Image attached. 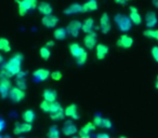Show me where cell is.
Segmentation results:
<instances>
[{
  "label": "cell",
  "instance_id": "45",
  "mask_svg": "<svg viewBox=\"0 0 158 138\" xmlns=\"http://www.w3.org/2000/svg\"><path fill=\"white\" fill-rule=\"evenodd\" d=\"M3 61H5V59H3V56L2 55H0V65L3 63Z\"/></svg>",
  "mask_w": 158,
  "mask_h": 138
},
{
  "label": "cell",
  "instance_id": "14",
  "mask_svg": "<svg viewBox=\"0 0 158 138\" xmlns=\"http://www.w3.org/2000/svg\"><path fill=\"white\" fill-rule=\"evenodd\" d=\"M41 23L47 28H54L57 25V23H59V18H57L56 15L51 14V15L44 16V18H41Z\"/></svg>",
  "mask_w": 158,
  "mask_h": 138
},
{
  "label": "cell",
  "instance_id": "25",
  "mask_svg": "<svg viewBox=\"0 0 158 138\" xmlns=\"http://www.w3.org/2000/svg\"><path fill=\"white\" fill-rule=\"evenodd\" d=\"M95 129V125L93 124V122H88L87 124H85L81 127V129L79 131V134H86V135H90L91 132H93Z\"/></svg>",
  "mask_w": 158,
  "mask_h": 138
},
{
  "label": "cell",
  "instance_id": "20",
  "mask_svg": "<svg viewBox=\"0 0 158 138\" xmlns=\"http://www.w3.org/2000/svg\"><path fill=\"white\" fill-rule=\"evenodd\" d=\"M38 11H39L40 14H42L44 16H47V15H51L52 14V11H53V8L50 3L48 2H40L37 7Z\"/></svg>",
  "mask_w": 158,
  "mask_h": 138
},
{
  "label": "cell",
  "instance_id": "37",
  "mask_svg": "<svg viewBox=\"0 0 158 138\" xmlns=\"http://www.w3.org/2000/svg\"><path fill=\"white\" fill-rule=\"evenodd\" d=\"M93 124L95 125V127H102V122H103V118L101 116H95L93 118Z\"/></svg>",
  "mask_w": 158,
  "mask_h": 138
},
{
  "label": "cell",
  "instance_id": "8",
  "mask_svg": "<svg viewBox=\"0 0 158 138\" xmlns=\"http://www.w3.org/2000/svg\"><path fill=\"white\" fill-rule=\"evenodd\" d=\"M100 29L101 31L106 35L112 29V25H110V15L107 13H103L100 18Z\"/></svg>",
  "mask_w": 158,
  "mask_h": 138
},
{
  "label": "cell",
  "instance_id": "11",
  "mask_svg": "<svg viewBox=\"0 0 158 138\" xmlns=\"http://www.w3.org/2000/svg\"><path fill=\"white\" fill-rule=\"evenodd\" d=\"M11 89V81L9 79H0V96L1 98H7L9 96Z\"/></svg>",
  "mask_w": 158,
  "mask_h": 138
},
{
  "label": "cell",
  "instance_id": "48",
  "mask_svg": "<svg viewBox=\"0 0 158 138\" xmlns=\"http://www.w3.org/2000/svg\"><path fill=\"white\" fill-rule=\"evenodd\" d=\"M72 138H79V136L77 137V136H74V137H72Z\"/></svg>",
  "mask_w": 158,
  "mask_h": 138
},
{
  "label": "cell",
  "instance_id": "21",
  "mask_svg": "<svg viewBox=\"0 0 158 138\" xmlns=\"http://www.w3.org/2000/svg\"><path fill=\"white\" fill-rule=\"evenodd\" d=\"M63 13L66 14V15L82 13V5H79V3H73V5H70L69 7H67L66 9H64Z\"/></svg>",
  "mask_w": 158,
  "mask_h": 138
},
{
  "label": "cell",
  "instance_id": "15",
  "mask_svg": "<svg viewBox=\"0 0 158 138\" xmlns=\"http://www.w3.org/2000/svg\"><path fill=\"white\" fill-rule=\"evenodd\" d=\"M129 10H130L129 18H130V20H131L132 24L136 25V26L142 24V16H141V14L139 13L138 9H136L135 7H130Z\"/></svg>",
  "mask_w": 158,
  "mask_h": 138
},
{
  "label": "cell",
  "instance_id": "4",
  "mask_svg": "<svg viewBox=\"0 0 158 138\" xmlns=\"http://www.w3.org/2000/svg\"><path fill=\"white\" fill-rule=\"evenodd\" d=\"M18 3L19 14L21 16H24L28 13L31 10H34L38 7L37 0H15Z\"/></svg>",
  "mask_w": 158,
  "mask_h": 138
},
{
  "label": "cell",
  "instance_id": "29",
  "mask_svg": "<svg viewBox=\"0 0 158 138\" xmlns=\"http://www.w3.org/2000/svg\"><path fill=\"white\" fill-rule=\"evenodd\" d=\"M143 35L146 38L154 39V40H156V41H158V29H146V30L143 33Z\"/></svg>",
  "mask_w": 158,
  "mask_h": 138
},
{
  "label": "cell",
  "instance_id": "49",
  "mask_svg": "<svg viewBox=\"0 0 158 138\" xmlns=\"http://www.w3.org/2000/svg\"><path fill=\"white\" fill-rule=\"evenodd\" d=\"M19 138H25V137H23V136H21V137H19Z\"/></svg>",
  "mask_w": 158,
  "mask_h": 138
},
{
  "label": "cell",
  "instance_id": "26",
  "mask_svg": "<svg viewBox=\"0 0 158 138\" xmlns=\"http://www.w3.org/2000/svg\"><path fill=\"white\" fill-rule=\"evenodd\" d=\"M53 35H54V38L56 40H64L66 38V36H67V31H66V28L60 27V28L55 29Z\"/></svg>",
  "mask_w": 158,
  "mask_h": 138
},
{
  "label": "cell",
  "instance_id": "12",
  "mask_svg": "<svg viewBox=\"0 0 158 138\" xmlns=\"http://www.w3.org/2000/svg\"><path fill=\"white\" fill-rule=\"evenodd\" d=\"M158 23V18L157 14L154 11H148L145 15V25L148 29H153L154 27L157 25Z\"/></svg>",
  "mask_w": 158,
  "mask_h": 138
},
{
  "label": "cell",
  "instance_id": "7",
  "mask_svg": "<svg viewBox=\"0 0 158 138\" xmlns=\"http://www.w3.org/2000/svg\"><path fill=\"white\" fill-rule=\"evenodd\" d=\"M134 43V40L131 36L129 35H121L120 37L117 39L116 41V45L118 48H121V49H130Z\"/></svg>",
  "mask_w": 158,
  "mask_h": 138
},
{
  "label": "cell",
  "instance_id": "28",
  "mask_svg": "<svg viewBox=\"0 0 158 138\" xmlns=\"http://www.w3.org/2000/svg\"><path fill=\"white\" fill-rule=\"evenodd\" d=\"M48 138H60V131L59 127L56 125H52V126L49 127L48 134H47Z\"/></svg>",
  "mask_w": 158,
  "mask_h": 138
},
{
  "label": "cell",
  "instance_id": "42",
  "mask_svg": "<svg viewBox=\"0 0 158 138\" xmlns=\"http://www.w3.org/2000/svg\"><path fill=\"white\" fill-rule=\"evenodd\" d=\"M115 2L117 5H126L128 2V0H115Z\"/></svg>",
  "mask_w": 158,
  "mask_h": 138
},
{
  "label": "cell",
  "instance_id": "2",
  "mask_svg": "<svg viewBox=\"0 0 158 138\" xmlns=\"http://www.w3.org/2000/svg\"><path fill=\"white\" fill-rule=\"evenodd\" d=\"M22 61H23V54L22 53H16L8 61L5 67L11 73L12 76H18L22 71Z\"/></svg>",
  "mask_w": 158,
  "mask_h": 138
},
{
  "label": "cell",
  "instance_id": "47",
  "mask_svg": "<svg viewBox=\"0 0 158 138\" xmlns=\"http://www.w3.org/2000/svg\"><path fill=\"white\" fill-rule=\"evenodd\" d=\"M119 138H127V137H125V136H120Z\"/></svg>",
  "mask_w": 158,
  "mask_h": 138
},
{
  "label": "cell",
  "instance_id": "5",
  "mask_svg": "<svg viewBox=\"0 0 158 138\" xmlns=\"http://www.w3.org/2000/svg\"><path fill=\"white\" fill-rule=\"evenodd\" d=\"M25 96H26V93H25V91L16 88V86H14V88H12L11 90H10L9 98L11 99L13 103H15V104L21 103V101L25 98Z\"/></svg>",
  "mask_w": 158,
  "mask_h": 138
},
{
  "label": "cell",
  "instance_id": "41",
  "mask_svg": "<svg viewBox=\"0 0 158 138\" xmlns=\"http://www.w3.org/2000/svg\"><path fill=\"white\" fill-rule=\"evenodd\" d=\"M5 126H6V122L3 119H0V133L5 129Z\"/></svg>",
  "mask_w": 158,
  "mask_h": 138
},
{
  "label": "cell",
  "instance_id": "34",
  "mask_svg": "<svg viewBox=\"0 0 158 138\" xmlns=\"http://www.w3.org/2000/svg\"><path fill=\"white\" fill-rule=\"evenodd\" d=\"M15 84H16V88L21 89L23 91H25L27 89V83L25 81V79H19V78H16Z\"/></svg>",
  "mask_w": 158,
  "mask_h": 138
},
{
  "label": "cell",
  "instance_id": "51",
  "mask_svg": "<svg viewBox=\"0 0 158 138\" xmlns=\"http://www.w3.org/2000/svg\"><path fill=\"white\" fill-rule=\"evenodd\" d=\"M128 1H129V0H128Z\"/></svg>",
  "mask_w": 158,
  "mask_h": 138
},
{
  "label": "cell",
  "instance_id": "32",
  "mask_svg": "<svg viewBox=\"0 0 158 138\" xmlns=\"http://www.w3.org/2000/svg\"><path fill=\"white\" fill-rule=\"evenodd\" d=\"M40 109L42 110L44 112H47V113H50L51 112V107H52V103H49V101H42L40 103Z\"/></svg>",
  "mask_w": 158,
  "mask_h": 138
},
{
  "label": "cell",
  "instance_id": "31",
  "mask_svg": "<svg viewBox=\"0 0 158 138\" xmlns=\"http://www.w3.org/2000/svg\"><path fill=\"white\" fill-rule=\"evenodd\" d=\"M39 55H40V57H41L42 59H44V61L49 59V58H50V56H51L50 49H48L47 46H42V48H40L39 49Z\"/></svg>",
  "mask_w": 158,
  "mask_h": 138
},
{
  "label": "cell",
  "instance_id": "30",
  "mask_svg": "<svg viewBox=\"0 0 158 138\" xmlns=\"http://www.w3.org/2000/svg\"><path fill=\"white\" fill-rule=\"evenodd\" d=\"M65 112H64L63 108H62L61 110H59V111L56 112H53V113H50V119L53 121H60V120H63L64 118H65Z\"/></svg>",
  "mask_w": 158,
  "mask_h": 138
},
{
  "label": "cell",
  "instance_id": "39",
  "mask_svg": "<svg viewBox=\"0 0 158 138\" xmlns=\"http://www.w3.org/2000/svg\"><path fill=\"white\" fill-rule=\"evenodd\" d=\"M95 138H110V136L106 133H100V134H98Z\"/></svg>",
  "mask_w": 158,
  "mask_h": 138
},
{
  "label": "cell",
  "instance_id": "3",
  "mask_svg": "<svg viewBox=\"0 0 158 138\" xmlns=\"http://www.w3.org/2000/svg\"><path fill=\"white\" fill-rule=\"evenodd\" d=\"M114 22L117 25V28L123 33H127L132 28V22L130 20L129 16L125 15V14L117 13L114 16Z\"/></svg>",
  "mask_w": 158,
  "mask_h": 138
},
{
  "label": "cell",
  "instance_id": "35",
  "mask_svg": "<svg viewBox=\"0 0 158 138\" xmlns=\"http://www.w3.org/2000/svg\"><path fill=\"white\" fill-rule=\"evenodd\" d=\"M62 77H63V75L59 70H54L51 73V79L54 80V81H60L62 79Z\"/></svg>",
  "mask_w": 158,
  "mask_h": 138
},
{
  "label": "cell",
  "instance_id": "10",
  "mask_svg": "<svg viewBox=\"0 0 158 138\" xmlns=\"http://www.w3.org/2000/svg\"><path fill=\"white\" fill-rule=\"evenodd\" d=\"M84 44L88 50H93L98 45V36L95 33H91L85 36L84 38Z\"/></svg>",
  "mask_w": 158,
  "mask_h": 138
},
{
  "label": "cell",
  "instance_id": "27",
  "mask_svg": "<svg viewBox=\"0 0 158 138\" xmlns=\"http://www.w3.org/2000/svg\"><path fill=\"white\" fill-rule=\"evenodd\" d=\"M0 51L2 52H10L11 51V45H10V42L6 38H0Z\"/></svg>",
  "mask_w": 158,
  "mask_h": 138
},
{
  "label": "cell",
  "instance_id": "46",
  "mask_svg": "<svg viewBox=\"0 0 158 138\" xmlns=\"http://www.w3.org/2000/svg\"><path fill=\"white\" fill-rule=\"evenodd\" d=\"M3 138H11L10 136H6V137H3Z\"/></svg>",
  "mask_w": 158,
  "mask_h": 138
},
{
  "label": "cell",
  "instance_id": "36",
  "mask_svg": "<svg viewBox=\"0 0 158 138\" xmlns=\"http://www.w3.org/2000/svg\"><path fill=\"white\" fill-rule=\"evenodd\" d=\"M151 55H152V57H153L154 61H155L156 63H158V45H155L152 48Z\"/></svg>",
  "mask_w": 158,
  "mask_h": 138
},
{
  "label": "cell",
  "instance_id": "22",
  "mask_svg": "<svg viewBox=\"0 0 158 138\" xmlns=\"http://www.w3.org/2000/svg\"><path fill=\"white\" fill-rule=\"evenodd\" d=\"M93 27H94V20L89 18L82 22L81 30L84 31L86 35H88V34H91L93 31Z\"/></svg>",
  "mask_w": 158,
  "mask_h": 138
},
{
  "label": "cell",
  "instance_id": "13",
  "mask_svg": "<svg viewBox=\"0 0 158 138\" xmlns=\"http://www.w3.org/2000/svg\"><path fill=\"white\" fill-rule=\"evenodd\" d=\"M108 52H110V48L106 44L98 43V45L95 46V55H97V58L99 61H103L107 56Z\"/></svg>",
  "mask_w": 158,
  "mask_h": 138
},
{
  "label": "cell",
  "instance_id": "16",
  "mask_svg": "<svg viewBox=\"0 0 158 138\" xmlns=\"http://www.w3.org/2000/svg\"><path fill=\"white\" fill-rule=\"evenodd\" d=\"M33 76L38 81H46L51 76V73L48 69H46V68H39V69H36V70L34 71Z\"/></svg>",
  "mask_w": 158,
  "mask_h": 138
},
{
  "label": "cell",
  "instance_id": "50",
  "mask_svg": "<svg viewBox=\"0 0 158 138\" xmlns=\"http://www.w3.org/2000/svg\"><path fill=\"white\" fill-rule=\"evenodd\" d=\"M0 138H3V137H1V136H0Z\"/></svg>",
  "mask_w": 158,
  "mask_h": 138
},
{
  "label": "cell",
  "instance_id": "19",
  "mask_svg": "<svg viewBox=\"0 0 158 138\" xmlns=\"http://www.w3.org/2000/svg\"><path fill=\"white\" fill-rule=\"evenodd\" d=\"M98 8H99V3L97 0H88L86 3L82 5V13L97 11Z\"/></svg>",
  "mask_w": 158,
  "mask_h": 138
},
{
  "label": "cell",
  "instance_id": "38",
  "mask_svg": "<svg viewBox=\"0 0 158 138\" xmlns=\"http://www.w3.org/2000/svg\"><path fill=\"white\" fill-rule=\"evenodd\" d=\"M102 127H104V128H112L113 127V123L112 121L110 120V119L107 118H103V122H102Z\"/></svg>",
  "mask_w": 158,
  "mask_h": 138
},
{
  "label": "cell",
  "instance_id": "17",
  "mask_svg": "<svg viewBox=\"0 0 158 138\" xmlns=\"http://www.w3.org/2000/svg\"><path fill=\"white\" fill-rule=\"evenodd\" d=\"M65 112V116L68 118L73 119V120H78L79 119V114H78V109H77V106L75 104H70L67 107L64 109Z\"/></svg>",
  "mask_w": 158,
  "mask_h": 138
},
{
  "label": "cell",
  "instance_id": "40",
  "mask_svg": "<svg viewBox=\"0 0 158 138\" xmlns=\"http://www.w3.org/2000/svg\"><path fill=\"white\" fill-rule=\"evenodd\" d=\"M54 45H55L54 41H52V40H49V41L46 42V45H44V46H47L48 49H50V48H53Z\"/></svg>",
  "mask_w": 158,
  "mask_h": 138
},
{
  "label": "cell",
  "instance_id": "1",
  "mask_svg": "<svg viewBox=\"0 0 158 138\" xmlns=\"http://www.w3.org/2000/svg\"><path fill=\"white\" fill-rule=\"evenodd\" d=\"M68 50L70 52V55L75 58L77 65L82 66L86 64L87 59H88V53L80 44L77 42H72L68 45Z\"/></svg>",
  "mask_w": 158,
  "mask_h": 138
},
{
  "label": "cell",
  "instance_id": "23",
  "mask_svg": "<svg viewBox=\"0 0 158 138\" xmlns=\"http://www.w3.org/2000/svg\"><path fill=\"white\" fill-rule=\"evenodd\" d=\"M42 96H44V101H49V103H55L57 98V94L54 90H44V93H42Z\"/></svg>",
  "mask_w": 158,
  "mask_h": 138
},
{
  "label": "cell",
  "instance_id": "44",
  "mask_svg": "<svg viewBox=\"0 0 158 138\" xmlns=\"http://www.w3.org/2000/svg\"><path fill=\"white\" fill-rule=\"evenodd\" d=\"M155 88H156V90H158V76H157V78H156V81H155Z\"/></svg>",
  "mask_w": 158,
  "mask_h": 138
},
{
  "label": "cell",
  "instance_id": "6",
  "mask_svg": "<svg viewBox=\"0 0 158 138\" xmlns=\"http://www.w3.org/2000/svg\"><path fill=\"white\" fill-rule=\"evenodd\" d=\"M81 26H82V23H80L77 20H73L67 24L66 31L72 37H77L79 35V31L81 30Z\"/></svg>",
  "mask_w": 158,
  "mask_h": 138
},
{
  "label": "cell",
  "instance_id": "18",
  "mask_svg": "<svg viewBox=\"0 0 158 138\" xmlns=\"http://www.w3.org/2000/svg\"><path fill=\"white\" fill-rule=\"evenodd\" d=\"M62 132L65 136H73L78 132L77 126L72 122V121H68L64 124V126L62 127Z\"/></svg>",
  "mask_w": 158,
  "mask_h": 138
},
{
  "label": "cell",
  "instance_id": "24",
  "mask_svg": "<svg viewBox=\"0 0 158 138\" xmlns=\"http://www.w3.org/2000/svg\"><path fill=\"white\" fill-rule=\"evenodd\" d=\"M35 118H36V113H35V111L31 109L25 110V111L22 113L23 121L26 123H29V124H33V122L35 121Z\"/></svg>",
  "mask_w": 158,
  "mask_h": 138
},
{
  "label": "cell",
  "instance_id": "9",
  "mask_svg": "<svg viewBox=\"0 0 158 138\" xmlns=\"http://www.w3.org/2000/svg\"><path fill=\"white\" fill-rule=\"evenodd\" d=\"M31 129H33V124H29V123L26 122L16 123L13 127V134L14 135H22V134L31 132Z\"/></svg>",
  "mask_w": 158,
  "mask_h": 138
},
{
  "label": "cell",
  "instance_id": "43",
  "mask_svg": "<svg viewBox=\"0 0 158 138\" xmlns=\"http://www.w3.org/2000/svg\"><path fill=\"white\" fill-rule=\"evenodd\" d=\"M152 3H153L154 7L158 9V0H152Z\"/></svg>",
  "mask_w": 158,
  "mask_h": 138
},
{
  "label": "cell",
  "instance_id": "33",
  "mask_svg": "<svg viewBox=\"0 0 158 138\" xmlns=\"http://www.w3.org/2000/svg\"><path fill=\"white\" fill-rule=\"evenodd\" d=\"M12 77H13V76L11 75V73L8 70L5 66H3L2 68H0V79H10V78H12Z\"/></svg>",
  "mask_w": 158,
  "mask_h": 138
}]
</instances>
